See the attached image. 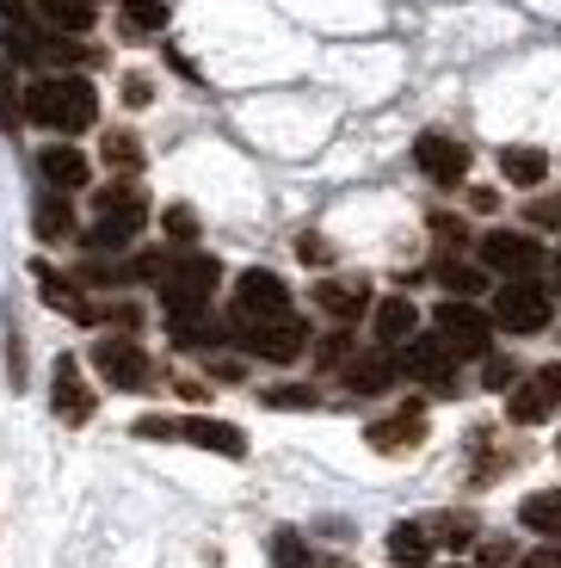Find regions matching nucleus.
Masks as SVG:
<instances>
[{
    "mask_svg": "<svg viewBox=\"0 0 561 568\" xmlns=\"http://www.w3.org/2000/svg\"><path fill=\"white\" fill-rule=\"evenodd\" d=\"M19 105H26L31 124L57 130V136H81V130L99 124V93H93V81L74 74V69L50 74V81H31L26 93H19Z\"/></svg>",
    "mask_w": 561,
    "mask_h": 568,
    "instance_id": "f257e3e1",
    "label": "nucleus"
},
{
    "mask_svg": "<svg viewBox=\"0 0 561 568\" xmlns=\"http://www.w3.org/2000/svg\"><path fill=\"white\" fill-rule=\"evenodd\" d=\"M136 439L197 445V452H216V457H247V433L228 426V420H211V414H142Z\"/></svg>",
    "mask_w": 561,
    "mask_h": 568,
    "instance_id": "f03ea898",
    "label": "nucleus"
},
{
    "mask_svg": "<svg viewBox=\"0 0 561 568\" xmlns=\"http://www.w3.org/2000/svg\"><path fill=\"white\" fill-rule=\"evenodd\" d=\"M161 303L167 310H197V303H211V291L223 284V266H216L211 254H192V247H180V254H167V272H161Z\"/></svg>",
    "mask_w": 561,
    "mask_h": 568,
    "instance_id": "7ed1b4c3",
    "label": "nucleus"
},
{
    "mask_svg": "<svg viewBox=\"0 0 561 568\" xmlns=\"http://www.w3.org/2000/svg\"><path fill=\"white\" fill-rule=\"evenodd\" d=\"M235 346L247 358H266V365H296L309 353V327L296 315H272V322H235Z\"/></svg>",
    "mask_w": 561,
    "mask_h": 568,
    "instance_id": "20e7f679",
    "label": "nucleus"
},
{
    "mask_svg": "<svg viewBox=\"0 0 561 568\" xmlns=\"http://www.w3.org/2000/svg\"><path fill=\"white\" fill-rule=\"evenodd\" d=\"M395 371L401 377H414V384H426V389H438V396H457V353H450L438 334H407L401 341V353H395Z\"/></svg>",
    "mask_w": 561,
    "mask_h": 568,
    "instance_id": "39448f33",
    "label": "nucleus"
},
{
    "mask_svg": "<svg viewBox=\"0 0 561 568\" xmlns=\"http://www.w3.org/2000/svg\"><path fill=\"white\" fill-rule=\"evenodd\" d=\"M549 315H555V297L537 278H506L493 291V327H506V334H543Z\"/></svg>",
    "mask_w": 561,
    "mask_h": 568,
    "instance_id": "423d86ee",
    "label": "nucleus"
},
{
    "mask_svg": "<svg viewBox=\"0 0 561 568\" xmlns=\"http://www.w3.org/2000/svg\"><path fill=\"white\" fill-rule=\"evenodd\" d=\"M432 334H438V341H445L457 358H481V353L493 346V315L476 310L469 297H450V303H438Z\"/></svg>",
    "mask_w": 561,
    "mask_h": 568,
    "instance_id": "0eeeda50",
    "label": "nucleus"
},
{
    "mask_svg": "<svg viewBox=\"0 0 561 568\" xmlns=\"http://www.w3.org/2000/svg\"><path fill=\"white\" fill-rule=\"evenodd\" d=\"M481 266L500 278H537L543 272V242H531L524 229H488L481 235Z\"/></svg>",
    "mask_w": 561,
    "mask_h": 568,
    "instance_id": "6e6552de",
    "label": "nucleus"
},
{
    "mask_svg": "<svg viewBox=\"0 0 561 568\" xmlns=\"http://www.w3.org/2000/svg\"><path fill=\"white\" fill-rule=\"evenodd\" d=\"M272 315H290V291L272 266H247L235 278V322H272Z\"/></svg>",
    "mask_w": 561,
    "mask_h": 568,
    "instance_id": "1a4fd4ad",
    "label": "nucleus"
},
{
    "mask_svg": "<svg viewBox=\"0 0 561 568\" xmlns=\"http://www.w3.org/2000/svg\"><path fill=\"white\" fill-rule=\"evenodd\" d=\"M561 408V365H537L531 377H519V389L506 396V420L512 426H537Z\"/></svg>",
    "mask_w": 561,
    "mask_h": 568,
    "instance_id": "9d476101",
    "label": "nucleus"
},
{
    "mask_svg": "<svg viewBox=\"0 0 561 568\" xmlns=\"http://www.w3.org/2000/svg\"><path fill=\"white\" fill-rule=\"evenodd\" d=\"M50 408H57V420L69 426H86L99 408V396L86 389V371L74 365V353H62L57 365H50Z\"/></svg>",
    "mask_w": 561,
    "mask_h": 568,
    "instance_id": "9b49d317",
    "label": "nucleus"
},
{
    "mask_svg": "<svg viewBox=\"0 0 561 568\" xmlns=\"http://www.w3.org/2000/svg\"><path fill=\"white\" fill-rule=\"evenodd\" d=\"M414 168L432 185H463L469 180V142L445 136V130H426V136L414 142Z\"/></svg>",
    "mask_w": 561,
    "mask_h": 568,
    "instance_id": "f8f14e48",
    "label": "nucleus"
},
{
    "mask_svg": "<svg viewBox=\"0 0 561 568\" xmlns=\"http://www.w3.org/2000/svg\"><path fill=\"white\" fill-rule=\"evenodd\" d=\"M93 371L105 377L112 389H142L149 377H155V365H149V353H142L136 341H124V334H112V341L93 346Z\"/></svg>",
    "mask_w": 561,
    "mask_h": 568,
    "instance_id": "ddd939ff",
    "label": "nucleus"
},
{
    "mask_svg": "<svg viewBox=\"0 0 561 568\" xmlns=\"http://www.w3.org/2000/svg\"><path fill=\"white\" fill-rule=\"evenodd\" d=\"M365 439H370V452H382V457L414 452V445L426 439V408H420V402H407V408L382 414V420H370V426H365Z\"/></svg>",
    "mask_w": 561,
    "mask_h": 568,
    "instance_id": "4468645a",
    "label": "nucleus"
},
{
    "mask_svg": "<svg viewBox=\"0 0 561 568\" xmlns=\"http://www.w3.org/2000/svg\"><path fill=\"white\" fill-rule=\"evenodd\" d=\"M93 211L105 216V223H124V229H136L142 235V223H149V192L136 185V173H118L112 185H99V199H93Z\"/></svg>",
    "mask_w": 561,
    "mask_h": 568,
    "instance_id": "2eb2a0df",
    "label": "nucleus"
},
{
    "mask_svg": "<svg viewBox=\"0 0 561 568\" xmlns=\"http://www.w3.org/2000/svg\"><path fill=\"white\" fill-rule=\"evenodd\" d=\"M38 173H43V185H57V192H81V185L93 180V168H86V155L74 149V142H43Z\"/></svg>",
    "mask_w": 561,
    "mask_h": 568,
    "instance_id": "dca6fc26",
    "label": "nucleus"
},
{
    "mask_svg": "<svg viewBox=\"0 0 561 568\" xmlns=\"http://www.w3.org/2000/svg\"><path fill=\"white\" fill-rule=\"evenodd\" d=\"M31 229H38V242H74V235H81V229H74V192L43 185L38 204H31Z\"/></svg>",
    "mask_w": 561,
    "mask_h": 568,
    "instance_id": "f3484780",
    "label": "nucleus"
},
{
    "mask_svg": "<svg viewBox=\"0 0 561 568\" xmlns=\"http://www.w3.org/2000/svg\"><path fill=\"white\" fill-rule=\"evenodd\" d=\"M315 310L334 315V322H358L370 310V284L365 278H322L315 284Z\"/></svg>",
    "mask_w": 561,
    "mask_h": 568,
    "instance_id": "a211bd4d",
    "label": "nucleus"
},
{
    "mask_svg": "<svg viewBox=\"0 0 561 568\" xmlns=\"http://www.w3.org/2000/svg\"><path fill=\"white\" fill-rule=\"evenodd\" d=\"M38 284H43V303L62 315H74V322H99V303L81 297V278H62L57 266H38Z\"/></svg>",
    "mask_w": 561,
    "mask_h": 568,
    "instance_id": "6ab92c4d",
    "label": "nucleus"
},
{
    "mask_svg": "<svg viewBox=\"0 0 561 568\" xmlns=\"http://www.w3.org/2000/svg\"><path fill=\"white\" fill-rule=\"evenodd\" d=\"M401 371H395V358L382 353H358V358H346V389H358V396H382V389L395 384Z\"/></svg>",
    "mask_w": 561,
    "mask_h": 568,
    "instance_id": "aec40b11",
    "label": "nucleus"
},
{
    "mask_svg": "<svg viewBox=\"0 0 561 568\" xmlns=\"http://www.w3.org/2000/svg\"><path fill=\"white\" fill-rule=\"evenodd\" d=\"M167 341L185 346V353H197V346L216 341V315L211 303H197V310H167Z\"/></svg>",
    "mask_w": 561,
    "mask_h": 568,
    "instance_id": "412c9836",
    "label": "nucleus"
},
{
    "mask_svg": "<svg viewBox=\"0 0 561 568\" xmlns=\"http://www.w3.org/2000/svg\"><path fill=\"white\" fill-rule=\"evenodd\" d=\"M414 327H420V310H414L407 297H382L377 315H370V334H377V346H401Z\"/></svg>",
    "mask_w": 561,
    "mask_h": 568,
    "instance_id": "4be33fe9",
    "label": "nucleus"
},
{
    "mask_svg": "<svg viewBox=\"0 0 561 568\" xmlns=\"http://www.w3.org/2000/svg\"><path fill=\"white\" fill-rule=\"evenodd\" d=\"M167 19H173L167 0H124L118 7V31L124 38H155V31H167Z\"/></svg>",
    "mask_w": 561,
    "mask_h": 568,
    "instance_id": "5701e85b",
    "label": "nucleus"
},
{
    "mask_svg": "<svg viewBox=\"0 0 561 568\" xmlns=\"http://www.w3.org/2000/svg\"><path fill=\"white\" fill-rule=\"evenodd\" d=\"M389 556L401 568H426V556H432V531H426V519H401V526H389Z\"/></svg>",
    "mask_w": 561,
    "mask_h": 568,
    "instance_id": "b1692460",
    "label": "nucleus"
},
{
    "mask_svg": "<svg viewBox=\"0 0 561 568\" xmlns=\"http://www.w3.org/2000/svg\"><path fill=\"white\" fill-rule=\"evenodd\" d=\"M38 19L50 31H74V38H81V31H93L99 7L93 0H38Z\"/></svg>",
    "mask_w": 561,
    "mask_h": 568,
    "instance_id": "393cba45",
    "label": "nucleus"
},
{
    "mask_svg": "<svg viewBox=\"0 0 561 568\" xmlns=\"http://www.w3.org/2000/svg\"><path fill=\"white\" fill-rule=\"evenodd\" d=\"M519 526L537 531V538H561V495H555V488L519 500Z\"/></svg>",
    "mask_w": 561,
    "mask_h": 568,
    "instance_id": "a878e982",
    "label": "nucleus"
},
{
    "mask_svg": "<svg viewBox=\"0 0 561 568\" xmlns=\"http://www.w3.org/2000/svg\"><path fill=\"white\" fill-rule=\"evenodd\" d=\"M500 173L512 185H543L549 180V155L543 149H500Z\"/></svg>",
    "mask_w": 561,
    "mask_h": 568,
    "instance_id": "bb28decb",
    "label": "nucleus"
},
{
    "mask_svg": "<svg viewBox=\"0 0 561 568\" xmlns=\"http://www.w3.org/2000/svg\"><path fill=\"white\" fill-rule=\"evenodd\" d=\"M99 155H105V168H118V173H142V136L136 130H105Z\"/></svg>",
    "mask_w": 561,
    "mask_h": 568,
    "instance_id": "cd10ccee",
    "label": "nucleus"
},
{
    "mask_svg": "<svg viewBox=\"0 0 561 568\" xmlns=\"http://www.w3.org/2000/svg\"><path fill=\"white\" fill-rule=\"evenodd\" d=\"M426 531H432V544H450V550L476 544V519L469 513H438V519H426Z\"/></svg>",
    "mask_w": 561,
    "mask_h": 568,
    "instance_id": "c85d7f7f",
    "label": "nucleus"
},
{
    "mask_svg": "<svg viewBox=\"0 0 561 568\" xmlns=\"http://www.w3.org/2000/svg\"><path fill=\"white\" fill-rule=\"evenodd\" d=\"M432 278L445 284V291H457V297H476L481 284H488V278H481V266H463V260H438Z\"/></svg>",
    "mask_w": 561,
    "mask_h": 568,
    "instance_id": "c756f323",
    "label": "nucleus"
},
{
    "mask_svg": "<svg viewBox=\"0 0 561 568\" xmlns=\"http://www.w3.org/2000/svg\"><path fill=\"white\" fill-rule=\"evenodd\" d=\"M272 568H315L309 544L296 538L290 526H278V531H272Z\"/></svg>",
    "mask_w": 561,
    "mask_h": 568,
    "instance_id": "7c9ffc66",
    "label": "nucleus"
},
{
    "mask_svg": "<svg viewBox=\"0 0 561 568\" xmlns=\"http://www.w3.org/2000/svg\"><path fill=\"white\" fill-rule=\"evenodd\" d=\"M161 229H167L173 247H192L197 242V211L192 204H167V211H161Z\"/></svg>",
    "mask_w": 561,
    "mask_h": 568,
    "instance_id": "2f4dec72",
    "label": "nucleus"
},
{
    "mask_svg": "<svg viewBox=\"0 0 561 568\" xmlns=\"http://www.w3.org/2000/svg\"><path fill=\"white\" fill-rule=\"evenodd\" d=\"M26 105H19V87H13V62H0V130H19Z\"/></svg>",
    "mask_w": 561,
    "mask_h": 568,
    "instance_id": "473e14b6",
    "label": "nucleus"
},
{
    "mask_svg": "<svg viewBox=\"0 0 561 568\" xmlns=\"http://www.w3.org/2000/svg\"><path fill=\"white\" fill-rule=\"evenodd\" d=\"M259 402H266V408H322V396H315V389H303V384L259 389Z\"/></svg>",
    "mask_w": 561,
    "mask_h": 568,
    "instance_id": "72a5a7b5",
    "label": "nucleus"
},
{
    "mask_svg": "<svg viewBox=\"0 0 561 568\" xmlns=\"http://www.w3.org/2000/svg\"><path fill=\"white\" fill-rule=\"evenodd\" d=\"M481 384H488V389H512V384H519V365L500 358V353H481Z\"/></svg>",
    "mask_w": 561,
    "mask_h": 568,
    "instance_id": "f704fd0d",
    "label": "nucleus"
},
{
    "mask_svg": "<svg viewBox=\"0 0 561 568\" xmlns=\"http://www.w3.org/2000/svg\"><path fill=\"white\" fill-rule=\"evenodd\" d=\"M432 235H438V242H445V247H463V242H469L463 216H450V211H438V216H432Z\"/></svg>",
    "mask_w": 561,
    "mask_h": 568,
    "instance_id": "c9c22d12",
    "label": "nucleus"
},
{
    "mask_svg": "<svg viewBox=\"0 0 561 568\" xmlns=\"http://www.w3.org/2000/svg\"><path fill=\"white\" fill-rule=\"evenodd\" d=\"M519 568H561V538H543L537 550H524Z\"/></svg>",
    "mask_w": 561,
    "mask_h": 568,
    "instance_id": "e433bc0d",
    "label": "nucleus"
},
{
    "mask_svg": "<svg viewBox=\"0 0 561 568\" xmlns=\"http://www.w3.org/2000/svg\"><path fill=\"white\" fill-rule=\"evenodd\" d=\"M296 254H303V266H327V260H334V242H327V235H303Z\"/></svg>",
    "mask_w": 561,
    "mask_h": 568,
    "instance_id": "4c0bfd02",
    "label": "nucleus"
},
{
    "mask_svg": "<svg viewBox=\"0 0 561 568\" xmlns=\"http://www.w3.org/2000/svg\"><path fill=\"white\" fill-rule=\"evenodd\" d=\"M351 358V334L339 327V334H327V346H322V365H346Z\"/></svg>",
    "mask_w": 561,
    "mask_h": 568,
    "instance_id": "58836bf2",
    "label": "nucleus"
},
{
    "mask_svg": "<svg viewBox=\"0 0 561 568\" xmlns=\"http://www.w3.org/2000/svg\"><path fill=\"white\" fill-rule=\"evenodd\" d=\"M124 100H130V105H149V100H155L149 74H124Z\"/></svg>",
    "mask_w": 561,
    "mask_h": 568,
    "instance_id": "ea45409f",
    "label": "nucleus"
},
{
    "mask_svg": "<svg viewBox=\"0 0 561 568\" xmlns=\"http://www.w3.org/2000/svg\"><path fill=\"white\" fill-rule=\"evenodd\" d=\"M555 284H561V254H555Z\"/></svg>",
    "mask_w": 561,
    "mask_h": 568,
    "instance_id": "a19ab883",
    "label": "nucleus"
},
{
    "mask_svg": "<svg viewBox=\"0 0 561 568\" xmlns=\"http://www.w3.org/2000/svg\"><path fill=\"white\" fill-rule=\"evenodd\" d=\"M450 568H463V562H450Z\"/></svg>",
    "mask_w": 561,
    "mask_h": 568,
    "instance_id": "79ce46f5",
    "label": "nucleus"
},
{
    "mask_svg": "<svg viewBox=\"0 0 561 568\" xmlns=\"http://www.w3.org/2000/svg\"><path fill=\"white\" fill-rule=\"evenodd\" d=\"M555 452H561V445H555Z\"/></svg>",
    "mask_w": 561,
    "mask_h": 568,
    "instance_id": "37998d69",
    "label": "nucleus"
}]
</instances>
